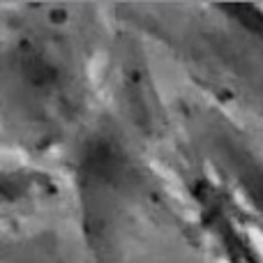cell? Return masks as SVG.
Instances as JSON below:
<instances>
[{
  "mask_svg": "<svg viewBox=\"0 0 263 263\" xmlns=\"http://www.w3.org/2000/svg\"><path fill=\"white\" fill-rule=\"evenodd\" d=\"M72 166L88 250L97 263H116L136 213L153 203L148 171L109 120L95 123L79 139Z\"/></svg>",
  "mask_w": 263,
  "mask_h": 263,
  "instance_id": "1",
  "label": "cell"
},
{
  "mask_svg": "<svg viewBox=\"0 0 263 263\" xmlns=\"http://www.w3.org/2000/svg\"><path fill=\"white\" fill-rule=\"evenodd\" d=\"M192 203L196 222L222 263H263L259 233L224 182L201 176L192 180Z\"/></svg>",
  "mask_w": 263,
  "mask_h": 263,
  "instance_id": "2",
  "label": "cell"
},
{
  "mask_svg": "<svg viewBox=\"0 0 263 263\" xmlns=\"http://www.w3.org/2000/svg\"><path fill=\"white\" fill-rule=\"evenodd\" d=\"M205 150L245 217L263 236V155L227 123H213L205 132Z\"/></svg>",
  "mask_w": 263,
  "mask_h": 263,
  "instance_id": "3",
  "label": "cell"
},
{
  "mask_svg": "<svg viewBox=\"0 0 263 263\" xmlns=\"http://www.w3.org/2000/svg\"><path fill=\"white\" fill-rule=\"evenodd\" d=\"M58 192V180L49 171L28 164H0V215L26 210L51 199Z\"/></svg>",
  "mask_w": 263,
  "mask_h": 263,
  "instance_id": "4",
  "label": "cell"
},
{
  "mask_svg": "<svg viewBox=\"0 0 263 263\" xmlns=\"http://www.w3.org/2000/svg\"><path fill=\"white\" fill-rule=\"evenodd\" d=\"M217 9L227 16L229 23H233V28H238L263 46V7L259 5H219Z\"/></svg>",
  "mask_w": 263,
  "mask_h": 263,
  "instance_id": "5",
  "label": "cell"
}]
</instances>
